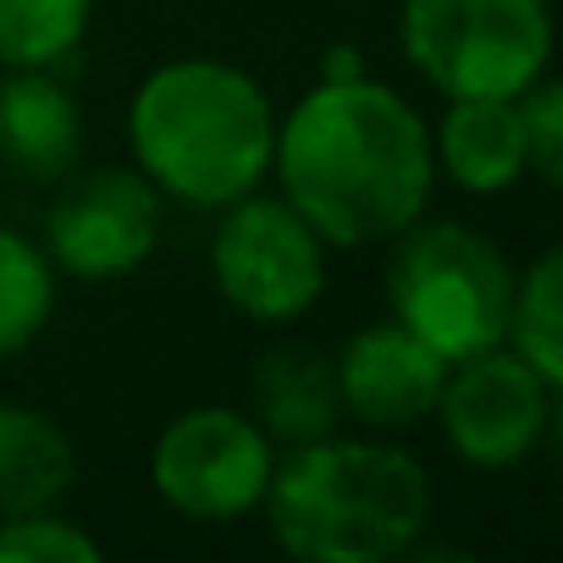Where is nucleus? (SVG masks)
Segmentation results:
<instances>
[{
	"label": "nucleus",
	"mask_w": 563,
	"mask_h": 563,
	"mask_svg": "<svg viewBox=\"0 0 563 563\" xmlns=\"http://www.w3.org/2000/svg\"><path fill=\"white\" fill-rule=\"evenodd\" d=\"M271 172L282 199L343 249L398 238L437 188L431 128L398 89L371 78H321L276 122Z\"/></svg>",
	"instance_id": "f257e3e1"
},
{
	"label": "nucleus",
	"mask_w": 563,
	"mask_h": 563,
	"mask_svg": "<svg viewBox=\"0 0 563 563\" xmlns=\"http://www.w3.org/2000/svg\"><path fill=\"white\" fill-rule=\"evenodd\" d=\"M260 508L271 541L299 563H387L420 547L437 492L415 453L332 431L271 464Z\"/></svg>",
	"instance_id": "f03ea898"
},
{
	"label": "nucleus",
	"mask_w": 563,
	"mask_h": 563,
	"mask_svg": "<svg viewBox=\"0 0 563 563\" xmlns=\"http://www.w3.org/2000/svg\"><path fill=\"white\" fill-rule=\"evenodd\" d=\"M128 144L161 199L221 210L271 177L276 111L243 67L183 56L139 84L128 106Z\"/></svg>",
	"instance_id": "7ed1b4c3"
},
{
	"label": "nucleus",
	"mask_w": 563,
	"mask_h": 563,
	"mask_svg": "<svg viewBox=\"0 0 563 563\" xmlns=\"http://www.w3.org/2000/svg\"><path fill=\"white\" fill-rule=\"evenodd\" d=\"M387 305L437 360L459 365L508 343L514 265L464 221H409L387 254Z\"/></svg>",
	"instance_id": "20e7f679"
},
{
	"label": "nucleus",
	"mask_w": 563,
	"mask_h": 563,
	"mask_svg": "<svg viewBox=\"0 0 563 563\" xmlns=\"http://www.w3.org/2000/svg\"><path fill=\"white\" fill-rule=\"evenodd\" d=\"M398 40L442 100H514L552 67V0H404Z\"/></svg>",
	"instance_id": "39448f33"
},
{
	"label": "nucleus",
	"mask_w": 563,
	"mask_h": 563,
	"mask_svg": "<svg viewBox=\"0 0 563 563\" xmlns=\"http://www.w3.org/2000/svg\"><path fill=\"white\" fill-rule=\"evenodd\" d=\"M210 276L216 294L260 327H288L316 310L327 294V238L282 199V194H243L221 205L210 238Z\"/></svg>",
	"instance_id": "423d86ee"
},
{
	"label": "nucleus",
	"mask_w": 563,
	"mask_h": 563,
	"mask_svg": "<svg viewBox=\"0 0 563 563\" xmlns=\"http://www.w3.org/2000/svg\"><path fill=\"white\" fill-rule=\"evenodd\" d=\"M271 464H276V448L249 409L199 404L166 420V431L155 437L150 486L172 514L199 519V525H227L260 508Z\"/></svg>",
	"instance_id": "0eeeda50"
},
{
	"label": "nucleus",
	"mask_w": 563,
	"mask_h": 563,
	"mask_svg": "<svg viewBox=\"0 0 563 563\" xmlns=\"http://www.w3.org/2000/svg\"><path fill=\"white\" fill-rule=\"evenodd\" d=\"M552 398H558V387H547L514 349L497 343L486 354L448 365V382H442L431 415H442V437L464 464L514 470L547 437Z\"/></svg>",
	"instance_id": "6e6552de"
},
{
	"label": "nucleus",
	"mask_w": 563,
	"mask_h": 563,
	"mask_svg": "<svg viewBox=\"0 0 563 563\" xmlns=\"http://www.w3.org/2000/svg\"><path fill=\"white\" fill-rule=\"evenodd\" d=\"M161 243V188L144 172H89L62 188L45 221V254L84 282L133 276Z\"/></svg>",
	"instance_id": "1a4fd4ad"
},
{
	"label": "nucleus",
	"mask_w": 563,
	"mask_h": 563,
	"mask_svg": "<svg viewBox=\"0 0 563 563\" xmlns=\"http://www.w3.org/2000/svg\"><path fill=\"white\" fill-rule=\"evenodd\" d=\"M332 365H338L343 415H354L360 426H376V431H398V426L426 420L437 409L442 382H448V360H437L393 316L354 332Z\"/></svg>",
	"instance_id": "9d476101"
},
{
	"label": "nucleus",
	"mask_w": 563,
	"mask_h": 563,
	"mask_svg": "<svg viewBox=\"0 0 563 563\" xmlns=\"http://www.w3.org/2000/svg\"><path fill=\"white\" fill-rule=\"evenodd\" d=\"M84 155V106L51 67H7L0 78V161L29 183H56Z\"/></svg>",
	"instance_id": "9b49d317"
},
{
	"label": "nucleus",
	"mask_w": 563,
	"mask_h": 563,
	"mask_svg": "<svg viewBox=\"0 0 563 563\" xmlns=\"http://www.w3.org/2000/svg\"><path fill=\"white\" fill-rule=\"evenodd\" d=\"M249 415L271 442H288V448L332 437L343 420L338 365L310 343H271L249 365Z\"/></svg>",
	"instance_id": "f8f14e48"
},
{
	"label": "nucleus",
	"mask_w": 563,
	"mask_h": 563,
	"mask_svg": "<svg viewBox=\"0 0 563 563\" xmlns=\"http://www.w3.org/2000/svg\"><path fill=\"white\" fill-rule=\"evenodd\" d=\"M437 166L464 188V194H503L514 188L530 161H525V128H519V100H448V117L437 122L431 144Z\"/></svg>",
	"instance_id": "ddd939ff"
},
{
	"label": "nucleus",
	"mask_w": 563,
	"mask_h": 563,
	"mask_svg": "<svg viewBox=\"0 0 563 563\" xmlns=\"http://www.w3.org/2000/svg\"><path fill=\"white\" fill-rule=\"evenodd\" d=\"M78 481L73 437L23 404H0V519L56 508Z\"/></svg>",
	"instance_id": "4468645a"
},
{
	"label": "nucleus",
	"mask_w": 563,
	"mask_h": 563,
	"mask_svg": "<svg viewBox=\"0 0 563 563\" xmlns=\"http://www.w3.org/2000/svg\"><path fill=\"white\" fill-rule=\"evenodd\" d=\"M508 343L547 387H563V254L558 249H541L530 271L514 276Z\"/></svg>",
	"instance_id": "2eb2a0df"
},
{
	"label": "nucleus",
	"mask_w": 563,
	"mask_h": 563,
	"mask_svg": "<svg viewBox=\"0 0 563 563\" xmlns=\"http://www.w3.org/2000/svg\"><path fill=\"white\" fill-rule=\"evenodd\" d=\"M56 310V265L34 238L0 227V360L34 349Z\"/></svg>",
	"instance_id": "dca6fc26"
},
{
	"label": "nucleus",
	"mask_w": 563,
	"mask_h": 563,
	"mask_svg": "<svg viewBox=\"0 0 563 563\" xmlns=\"http://www.w3.org/2000/svg\"><path fill=\"white\" fill-rule=\"evenodd\" d=\"M95 0H0V67H62L78 56Z\"/></svg>",
	"instance_id": "f3484780"
},
{
	"label": "nucleus",
	"mask_w": 563,
	"mask_h": 563,
	"mask_svg": "<svg viewBox=\"0 0 563 563\" xmlns=\"http://www.w3.org/2000/svg\"><path fill=\"white\" fill-rule=\"evenodd\" d=\"M100 558H106L100 541L56 508L0 519V563H100Z\"/></svg>",
	"instance_id": "a211bd4d"
},
{
	"label": "nucleus",
	"mask_w": 563,
	"mask_h": 563,
	"mask_svg": "<svg viewBox=\"0 0 563 563\" xmlns=\"http://www.w3.org/2000/svg\"><path fill=\"white\" fill-rule=\"evenodd\" d=\"M519 100V128H525V161H530V172L552 188L558 183V172H563V89H558V78H536L525 95H514Z\"/></svg>",
	"instance_id": "6ab92c4d"
},
{
	"label": "nucleus",
	"mask_w": 563,
	"mask_h": 563,
	"mask_svg": "<svg viewBox=\"0 0 563 563\" xmlns=\"http://www.w3.org/2000/svg\"><path fill=\"white\" fill-rule=\"evenodd\" d=\"M321 78H332V84H343V78H365V56H360L354 45H332L327 62H321Z\"/></svg>",
	"instance_id": "aec40b11"
}]
</instances>
